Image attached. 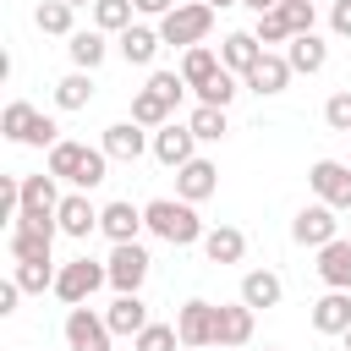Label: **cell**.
Instances as JSON below:
<instances>
[{
	"label": "cell",
	"instance_id": "cell-15",
	"mask_svg": "<svg viewBox=\"0 0 351 351\" xmlns=\"http://www.w3.org/2000/svg\"><path fill=\"white\" fill-rule=\"evenodd\" d=\"M263 60V44L247 33V27H236V33H225V44H219V66L225 71H236V77H247L252 66Z\"/></svg>",
	"mask_w": 351,
	"mask_h": 351
},
{
	"label": "cell",
	"instance_id": "cell-53",
	"mask_svg": "<svg viewBox=\"0 0 351 351\" xmlns=\"http://www.w3.org/2000/svg\"><path fill=\"white\" fill-rule=\"evenodd\" d=\"M181 351H192V346H181Z\"/></svg>",
	"mask_w": 351,
	"mask_h": 351
},
{
	"label": "cell",
	"instance_id": "cell-30",
	"mask_svg": "<svg viewBox=\"0 0 351 351\" xmlns=\"http://www.w3.org/2000/svg\"><path fill=\"white\" fill-rule=\"evenodd\" d=\"M132 0H93V27L99 33H126L132 27Z\"/></svg>",
	"mask_w": 351,
	"mask_h": 351
},
{
	"label": "cell",
	"instance_id": "cell-24",
	"mask_svg": "<svg viewBox=\"0 0 351 351\" xmlns=\"http://www.w3.org/2000/svg\"><path fill=\"white\" fill-rule=\"evenodd\" d=\"M66 55H71V66H77V71H93V66L110 55V44H104V33H99V27H82V33H71V38H66Z\"/></svg>",
	"mask_w": 351,
	"mask_h": 351
},
{
	"label": "cell",
	"instance_id": "cell-19",
	"mask_svg": "<svg viewBox=\"0 0 351 351\" xmlns=\"http://www.w3.org/2000/svg\"><path fill=\"white\" fill-rule=\"evenodd\" d=\"M104 324H110V335H143L154 318H148V307H143V296H115L110 307H104Z\"/></svg>",
	"mask_w": 351,
	"mask_h": 351
},
{
	"label": "cell",
	"instance_id": "cell-40",
	"mask_svg": "<svg viewBox=\"0 0 351 351\" xmlns=\"http://www.w3.org/2000/svg\"><path fill=\"white\" fill-rule=\"evenodd\" d=\"M324 121H329V132H346L351 137V88H340V93L324 99Z\"/></svg>",
	"mask_w": 351,
	"mask_h": 351
},
{
	"label": "cell",
	"instance_id": "cell-13",
	"mask_svg": "<svg viewBox=\"0 0 351 351\" xmlns=\"http://www.w3.org/2000/svg\"><path fill=\"white\" fill-rule=\"evenodd\" d=\"M55 219H60V236H71V241H88V236L99 230V208L88 203V192H71V197H60Z\"/></svg>",
	"mask_w": 351,
	"mask_h": 351
},
{
	"label": "cell",
	"instance_id": "cell-2",
	"mask_svg": "<svg viewBox=\"0 0 351 351\" xmlns=\"http://www.w3.org/2000/svg\"><path fill=\"white\" fill-rule=\"evenodd\" d=\"M214 27V5L208 0H192V5H176L165 22H159V38L165 44H181V49H197Z\"/></svg>",
	"mask_w": 351,
	"mask_h": 351
},
{
	"label": "cell",
	"instance_id": "cell-6",
	"mask_svg": "<svg viewBox=\"0 0 351 351\" xmlns=\"http://www.w3.org/2000/svg\"><path fill=\"white\" fill-rule=\"evenodd\" d=\"M60 335H66V346L71 351H110V324H104V313H93L88 302L82 307H66V324H60Z\"/></svg>",
	"mask_w": 351,
	"mask_h": 351
},
{
	"label": "cell",
	"instance_id": "cell-18",
	"mask_svg": "<svg viewBox=\"0 0 351 351\" xmlns=\"http://www.w3.org/2000/svg\"><path fill=\"white\" fill-rule=\"evenodd\" d=\"M313 329L318 335H346L351 329V291H324L313 302Z\"/></svg>",
	"mask_w": 351,
	"mask_h": 351
},
{
	"label": "cell",
	"instance_id": "cell-45",
	"mask_svg": "<svg viewBox=\"0 0 351 351\" xmlns=\"http://www.w3.org/2000/svg\"><path fill=\"white\" fill-rule=\"evenodd\" d=\"M16 302H22V285H16V280H5V285H0V318H11V313H16Z\"/></svg>",
	"mask_w": 351,
	"mask_h": 351
},
{
	"label": "cell",
	"instance_id": "cell-38",
	"mask_svg": "<svg viewBox=\"0 0 351 351\" xmlns=\"http://www.w3.org/2000/svg\"><path fill=\"white\" fill-rule=\"evenodd\" d=\"M241 88H236V71H219L208 88H197V104H214V110H230V99H236Z\"/></svg>",
	"mask_w": 351,
	"mask_h": 351
},
{
	"label": "cell",
	"instance_id": "cell-9",
	"mask_svg": "<svg viewBox=\"0 0 351 351\" xmlns=\"http://www.w3.org/2000/svg\"><path fill=\"white\" fill-rule=\"evenodd\" d=\"M55 236H60L55 219H49V225H38V219H16V225H11V258H16V263H38V258H49Z\"/></svg>",
	"mask_w": 351,
	"mask_h": 351
},
{
	"label": "cell",
	"instance_id": "cell-51",
	"mask_svg": "<svg viewBox=\"0 0 351 351\" xmlns=\"http://www.w3.org/2000/svg\"><path fill=\"white\" fill-rule=\"evenodd\" d=\"M263 351H280V346H263Z\"/></svg>",
	"mask_w": 351,
	"mask_h": 351
},
{
	"label": "cell",
	"instance_id": "cell-11",
	"mask_svg": "<svg viewBox=\"0 0 351 351\" xmlns=\"http://www.w3.org/2000/svg\"><path fill=\"white\" fill-rule=\"evenodd\" d=\"M110 159H121V165H137L143 159V148H154V137H148V126H137V121H115V126H104V143H99Z\"/></svg>",
	"mask_w": 351,
	"mask_h": 351
},
{
	"label": "cell",
	"instance_id": "cell-23",
	"mask_svg": "<svg viewBox=\"0 0 351 351\" xmlns=\"http://www.w3.org/2000/svg\"><path fill=\"white\" fill-rule=\"evenodd\" d=\"M280 296H285V285H280L274 269H247V274H241V302H247L252 313H258V307H274Z\"/></svg>",
	"mask_w": 351,
	"mask_h": 351
},
{
	"label": "cell",
	"instance_id": "cell-17",
	"mask_svg": "<svg viewBox=\"0 0 351 351\" xmlns=\"http://www.w3.org/2000/svg\"><path fill=\"white\" fill-rule=\"evenodd\" d=\"M143 225H148V219H143V208H132V203H104V208H99V230L110 236V247L137 241Z\"/></svg>",
	"mask_w": 351,
	"mask_h": 351
},
{
	"label": "cell",
	"instance_id": "cell-12",
	"mask_svg": "<svg viewBox=\"0 0 351 351\" xmlns=\"http://www.w3.org/2000/svg\"><path fill=\"white\" fill-rule=\"evenodd\" d=\"M192 148H197L192 126H176V121H170V126H159V132H154V159H159V165H170V170L192 165V159H197Z\"/></svg>",
	"mask_w": 351,
	"mask_h": 351
},
{
	"label": "cell",
	"instance_id": "cell-31",
	"mask_svg": "<svg viewBox=\"0 0 351 351\" xmlns=\"http://www.w3.org/2000/svg\"><path fill=\"white\" fill-rule=\"evenodd\" d=\"M132 121H137V126H154V132H159V126H170V104H165V99H159L154 88H143V93L132 99Z\"/></svg>",
	"mask_w": 351,
	"mask_h": 351
},
{
	"label": "cell",
	"instance_id": "cell-49",
	"mask_svg": "<svg viewBox=\"0 0 351 351\" xmlns=\"http://www.w3.org/2000/svg\"><path fill=\"white\" fill-rule=\"evenodd\" d=\"M66 5H93V0H66Z\"/></svg>",
	"mask_w": 351,
	"mask_h": 351
},
{
	"label": "cell",
	"instance_id": "cell-28",
	"mask_svg": "<svg viewBox=\"0 0 351 351\" xmlns=\"http://www.w3.org/2000/svg\"><path fill=\"white\" fill-rule=\"evenodd\" d=\"M55 104L60 110H88L93 104V71H66L55 82Z\"/></svg>",
	"mask_w": 351,
	"mask_h": 351
},
{
	"label": "cell",
	"instance_id": "cell-37",
	"mask_svg": "<svg viewBox=\"0 0 351 351\" xmlns=\"http://www.w3.org/2000/svg\"><path fill=\"white\" fill-rule=\"evenodd\" d=\"M252 38H258V44H291L296 33H291L285 11H263V16H258V27H252Z\"/></svg>",
	"mask_w": 351,
	"mask_h": 351
},
{
	"label": "cell",
	"instance_id": "cell-20",
	"mask_svg": "<svg viewBox=\"0 0 351 351\" xmlns=\"http://www.w3.org/2000/svg\"><path fill=\"white\" fill-rule=\"evenodd\" d=\"M318 280L329 291H351V241L346 236L329 241V247H318Z\"/></svg>",
	"mask_w": 351,
	"mask_h": 351
},
{
	"label": "cell",
	"instance_id": "cell-7",
	"mask_svg": "<svg viewBox=\"0 0 351 351\" xmlns=\"http://www.w3.org/2000/svg\"><path fill=\"white\" fill-rule=\"evenodd\" d=\"M307 186H313L318 203H329L335 214H340V208L351 214V165H340V159H318V165L307 170Z\"/></svg>",
	"mask_w": 351,
	"mask_h": 351
},
{
	"label": "cell",
	"instance_id": "cell-10",
	"mask_svg": "<svg viewBox=\"0 0 351 351\" xmlns=\"http://www.w3.org/2000/svg\"><path fill=\"white\" fill-rule=\"evenodd\" d=\"M55 208H60L55 176H49V170H44V176H22V214H16V219H38V225H49ZM55 225H60V219H55Z\"/></svg>",
	"mask_w": 351,
	"mask_h": 351
},
{
	"label": "cell",
	"instance_id": "cell-8",
	"mask_svg": "<svg viewBox=\"0 0 351 351\" xmlns=\"http://www.w3.org/2000/svg\"><path fill=\"white\" fill-rule=\"evenodd\" d=\"M291 241H296V247H329V241H340L335 208H329V203H307V208L291 219Z\"/></svg>",
	"mask_w": 351,
	"mask_h": 351
},
{
	"label": "cell",
	"instance_id": "cell-41",
	"mask_svg": "<svg viewBox=\"0 0 351 351\" xmlns=\"http://www.w3.org/2000/svg\"><path fill=\"white\" fill-rule=\"evenodd\" d=\"M148 88L176 110V104H181V93H186V77H181V71H154V77H148Z\"/></svg>",
	"mask_w": 351,
	"mask_h": 351
},
{
	"label": "cell",
	"instance_id": "cell-5",
	"mask_svg": "<svg viewBox=\"0 0 351 351\" xmlns=\"http://www.w3.org/2000/svg\"><path fill=\"white\" fill-rule=\"evenodd\" d=\"M104 280H110L104 263H93V258H71V263H60V274H55V296H60L66 307H82Z\"/></svg>",
	"mask_w": 351,
	"mask_h": 351
},
{
	"label": "cell",
	"instance_id": "cell-54",
	"mask_svg": "<svg viewBox=\"0 0 351 351\" xmlns=\"http://www.w3.org/2000/svg\"><path fill=\"white\" fill-rule=\"evenodd\" d=\"M346 241H351V236H346Z\"/></svg>",
	"mask_w": 351,
	"mask_h": 351
},
{
	"label": "cell",
	"instance_id": "cell-39",
	"mask_svg": "<svg viewBox=\"0 0 351 351\" xmlns=\"http://www.w3.org/2000/svg\"><path fill=\"white\" fill-rule=\"evenodd\" d=\"M132 346L137 351H181V335H176V324H148Z\"/></svg>",
	"mask_w": 351,
	"mask_h": 351
},
{
	"label": "cell",
	"instance_id": "cell-46",
	"mask_svg": "<svg viewBox=\"0 0 351 351\" xmlns=\"http://www.w3.org/2000/svg\"><path fill=\"white\" fill-rule=\"evenodd\" d=\"M132 5H137V16H159V22L176 11V0H132Z\"/></svg>",
	"mask_w": 351,
	"mask_h": 351
},
{
	"label": "cell",
	"instance_id": "cell-42",
	"mask_svg": "<svg viewBox=\"0 0 351 351\" xmlns=\"http://www.w3.org/2000/svg\"><path fill=\"white\" fill-rule=\"evenodd\" d=\"M280 11H285V22H291V33H313V22H318V11L302 5V0H280Z\"/></svg>",
	"mask_w": 351,
	"mask_h": 351
},
{
	"label": "cell",
	"instance_id": "cell-32",
	"mask_svg": "<svg viewBox=\"0 0 351 351\" xmlns=\"http://www.w3.org/2000/svg\"><path fill=\"white\" fill-rule=\"evenodd\" d=\"M33 121H38V110H33L27 99H11V104H5V115H0V132H5L11 143H27Z\"/></svg>",
	"mask_w": 351,
	"mask_h": 351
},
{
	"label": "cell",
	"instance_id": "cell-33",
	"mask_svg": "<svg viewBox=\"0 0 351 351\" xmlns=\"http://www.w3.org/2000/svg\"><path fill=\"white\" fill-rule=\"evenodd\" d=\"M186 126H192V137H197V143H219V137L230 132V121H225V110H214V104H197Z\"/></svg>",
	"mask_w": 351,
	"mask_h": 351
},
{
	"label": "cell",
	"instance_id": "cell-26",
	"mask_svg": "<svg viewBox=\"0 0 351 351\" xmlns=\"http://www.w3.org/2000/svg\"><path fill=\"white\" fill-rule=\"evenodd\" d=\"M203 252H208V263H241L247 236H241L236 225H214V230L203 236Z\"/></svg>",
	"mask_w": 351,
	"mask_h": 351
},
{
	"label": "cell",
	"instance_id": "cell-14",
	"mask_svg": "<svg viewBox=\"0 0 351 351\" xmlns=\"http://www.w3.org/2000/svg\"><path fill=\"white\" fill-rule=\"evenodd\" d=\"M214 192H219V170H214L208 159H192V165L176 170V197H181V203H203V197H214Z\"/></svg>",
	"mask_w": 351,
	"mask_h": 351
},
{
	"label": "cell",
	"instance_id": "cell-4",
	"mask_svg": "<svg viewBox=\"0 0 351 351\" xmlns=\"http://www.w3.org/2000/svg\"><path fill=\"white\" fill-rule=\"evenodd\" d=\"M176 335H181V346H192V351L219 346V307L203 302V296L181 302V313H176Z\"/></svg>",
	"mask_w": 351,
	"mask_h": 351
},
{
	"label": "cell",
	"instance_id": "cell-35",
	"mask_svg": "<svg viewBox=\"0 0 351 351\" xmlns=\"http://www.w3.org/2000/svg\"><path fill=\"white\" fill-rule=\"evenodd\" d=\"M104 170H110V154H104V148H82V165H77L71 186H77V192H93V186L104 181Z\"/></svg>",
	"mask_w": 351,
	"mask_h": 351
},
{
	"label": "cell",
	"instance_id": "cell-29",
	"mask_svg": "<svg viewBox=\"0 0 351 351\" xmlns=\"http://www.w3.org/2000/svg\"><path fill=\"white\" fill-rule=\"evenodd\" d=\"M71 11H77V5H66V0H44V5L33 11V22H38V33L71 38V33H77V27H71Z\"/></svg>",
	"mask_w": 351,
	"mask_h": 351
},
{
	"label": "cell",
	"instance_id": "cell-34",
	"mask_svg": "<svg viewBox=\"0 0 351 351\" xmlns=\"http://www.w3.org/2000/svg\"><path fill=\"white\" fill-rule=\"evenodd\" d=\"M82 148H88V143H71V137H60V143L49 148V165H44V170H49L55 181H71V176H77V165H82Z\"/></svg>",
	"mask_w": 351,
	"mask_h": 351
},
{
	"label": "cell",
	"instance_id": "cell-22",
	"mask_svg": "<svg viewBox=\"0 0 351 351\" xmlns=\"http://www.w3.org/2000/svg\"><path fill=\"white\" fill-rule=\"evenodd\" d=\"M285 60H291V71L313 77V71H324V66H329V44H324L318 33H296V38L285 44Z\"/></svg>",
	"mask_w": 351,
	"mask_h": 351
},
{
	"label": "cell",
	"instance_id": "cell-1",
	"mask_svg": "<svg viewBox=\"0 0 351 351\" xmlns=\"http://www.w3.org/2000/svg\"><path fill=\"white\" fill-rule=\"evenodd\" d=\"M143 219H148V230L159 236V241H170V247H203V219H197V203H181V197H154V203H143Z\"/></svg>",
	"mask_w": 351,
	"mask_h": 351
},
{
	"label": "cell",
	"instance_id": "cell-25",
	"mask_svg": "<svg viewBox=\"0 0 351 351\" xmlns=\"http://www.w3.org/2000/svg\"><path fill=\"white\" fill-rule=\"evenodd\" d=\"M219 71H225V66H219V55H214L208 44H197V49H186V55H181V77H186V88H192V93H197V88H208Z\"/></svg>",
	"mask_w": 351,
	"mask_h": 351
},
{
	"label": "cell",
	"instance_id": "cell-36",
	"mask_svg": "<svg viewBox=\"0 0 351 351\" xmlns=\"http://www.w3.org/2000/svg\"><path fill=\"white\" fill-rule=\"evenodd\" d=\"M55 274H60V269H55L49 258H38V263H16V274H11V280H16L22 291H33V296H38V291H55Z\"/></svg>",
	"mask_w": 351,
	"mask_h": 351
},
{
	"label": "cell",
	"instance_id": "cell-16",
	"mask_svg": "<svg viewBox=\"0 0 351 351\" xmlns=\"http://www.w3.org/2000/svg\"><path fill=\"white\" fill-rule=\"evenodd\" d=\"M291 77H296V71H291V60H285V55H274V49H263V60H258L241 82H247L252 93H263V99H269V93H285V82H291Z\"/></svg>",
	"mask_w": 351,
	"mask_h": 351
},
{
	"label": "cell",
	"instance_id": "cell-52",
	"mask_svg": "<svg viewBox=\"0 0 351 351\" xmlns=\"http://www.w3.org/2000/svg\"><path fill=\"white\" fill-rule=\"evenodd\" d=\"M302 5H313V0H302Z\"/></svg>",
	"mask_w": 351,
	"mask_h": 351
},
{
	"label": "cell",
	"instance_id": "cell-47",
	"mask_svg": "<svg viewBox=\"0 0 351 351\" xmlns=\"http://www.w3.org/2000/svg\"><path fill=\"white\" fill-rule=\"evenodd\" d=\"M241 5H247V11H258V16H263V11H280V0H241Z\"/></svg>",
	"mask_w": 351,
	"mask_h": 351
},
{
	"label": "cell",
	"instance_id": "cell-3",
	"mask_svg": "<svg viewBox=\"0 0 351 351\" xmlns=\"http://www.w3.org/2000/svg\"><path fill=\"white\" fill-rule=\"evenodd\" d=\"M148 247L143 241H121V247H110V258H104V269H110V285H115V296H137L143 291V280H148Z\"/></svg>",
	"mask_w": 351,
	"mask_h": 351
},
{
	"label": "cell",
	"instance_id": "cell-43",
	"mask_svg": "<svg viewBox=\"0 0 351 351\" xmlns=\"http://www.w3.org/2000/svg\"><path fill=\"white\" fill-rule=\"evenodd\" d=\"M55 143H60V126H55L49 115H38L33 132H27V148H55Z\"/></svg>",
	"mask_w": 351,
	"mask_h": 351
},
{
	"label": "cell",
	"instance_id": "cell-44",
	"mask_svg": "<svg viewBox=\"0 0 351 351\" xmlns=\"http://www.w3.org/2000/svg\"><path fill=\"white\" fill-rule=\"evenodd\" d=\"M329 27H335L340 38H351V0H335V5H329Z\"/></svg>",
	"mask_w": 351,
	"mask_h": 351
},
{
	"label": "cell",
	"instance_id": "cell-50",
	"mask_svg": "<svg viewBox=\"0 0 351 351\" xmlns=\"http://www.w3.org/2000/svg\"><path fill=\"white\" fill-rule=\"evenodd\" d=\"M340 340H346V351H351V329H346V335H340Z\"/></svg>",
	"mask_w": 351,
	"mask_h": 351
},
{
	"label": "cell",
	"instance_id": "cell-48",
	"mask_svg": "<svg viewBox=\"0 0 351 351\" xmlns=\"http://www.w3.org/2000/svg\"><path fill=\"white\" fill-rule=\"evenodd\" d=\"M208 5H214V11H219V5H241V0H208Z\"/></svg>",
	"mask_w": 351,
	"mask_h": 351
},
{
	"label": "cell",
	"instance_id": "cell-21",
	"mask_svg": "<svg viewBox=\"0 0 351 351\" xmlns=\"http://www.w3.org/2000/svg\"><path fill=\"white\" fill-rule=\"evenodd\" d=\"M159 27H143V22H132L126 33H121V60L126 66H154L159 60Z\"/></svg>",
	"mask_w": 351,
	"mask_h": 351
},
{
	"label": "cell",
	"instance_id": "cell-27",
	"mask_svg": "<svg viewBox=\"0 0 351 351\" xmlns=\"http://www.w3.org/2000/svg\"><path fill=\"white\" fill-rule=\"evenodd\" d=\"M252 318H258V313H252L247 302L219 307V351H225V346H247V340H252Z\"/></svg>",
	"mask_w": 351,
	"mask_h": 351
}]
</instances>
